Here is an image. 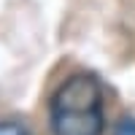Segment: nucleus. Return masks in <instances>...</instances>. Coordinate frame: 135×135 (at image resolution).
Returning <instances> with one entry per match:
<instances>
[{"mask_svg": "<svg viewBox=\"0 0 135 135\" xmlns=\"http://www.w3.org/2000/svg\"><path fill=\"white\" fill-rule=\"evenodd\" d=\"M0 135H30L22 124H14V122H0Z\"/></svg>", "mask_w": 135, "mask_h": 135, "instance_id": "nucleus-2", "label": "nucleus"}, {"mask_svg": "<svg viewBox=\"0 0 135 135\" xmlns=\"http://www.w3.org/2000/svg\"><path fill=\"white\" fill-rule=\"evenodd\" d=\"M114 135H135V119H122L114 130Z\"/></svg>", "mask_w": 135, "mask_h": 135, "instance_id": "nucleus-3", "label": "nucleus"}, {"mask_svg": "<svg viewBox=\"0 0 135 135\" xmlns=\"http://www.w3.org/2000/svg\"><path fill=\"white\" fill-rule=\"evenodd\" d=\"M54 135H103V86L95 76L76 73L54 92L49 105Z\"/></svg>", "mask_w": 135, "mask_h": 135, "instance_id": "nucleus-1", "label": "nucleus"}]
</instances>
